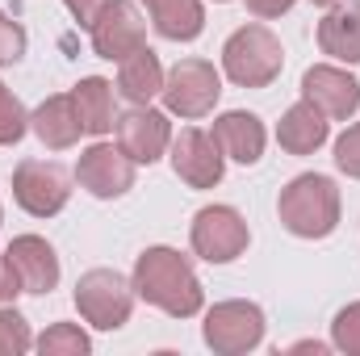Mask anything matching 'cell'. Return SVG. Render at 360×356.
Wrapping results in <instances>:
<instances>
[{"label":"cell","instance_id":"1","mask_svg":"<svg viewBox=\"0 0 360 356\" xmlns=\"http://www.w3.org/2000/svg\"><path fill=\"white\" fill-rule=\"evenodd\" d=\"M134 293L172 319H193L205 306V289L176 248H147L134 260Z\"/></svg>","mask_w":360,"mask_h":356},{"label":"cell","instance_id":"2","mask_svg":"<svg viewBox=\"0 0 360 356\" xmlns=\"http://www.w3.org/2000/svg\"><path fill=\"white\" fill-rule=\"evenodd\" d=\"M281 227L297 239H327L340 227V189L323 172H302L293 177L276 197Z\"/></svg>","mask_w":360,"mask_h":356},{"label":"cell","instance_id":"3","mask_svg":"<svg viewBox=\"0 0 360 356\" xmlns=\"http://www.w3.org/2000/svg\"><path fill=\"white\" fill-rule=\"evenodd\" d=\"M285 68V46L269 25H239L222 46V72L239 89H269Z\"/></svg>","mask_w":360,"mask_h":356},{"label":"cell","instance_id":"4","mask_svg":"<svg viewBox=\"0 0 360 356\" xmlns=\"http://www.w3.org/2000/svg\"><path fill=\"white\" fill-rule=\"evenodd\" d=\"M76 310L96 331H117L130 323L134 310V281H126L113 268H89L76 281Z\"/></svg>","mask_w":360,"mask_h":356},{"label":"cell","instance_id":"5","mask_svg":"<svg viewBox=\"0 0 360 356\" xmlns=\"http://www.w3.org/2000/svg\"><path fill=\"white\" fill-rule=\"evenodd\" d=\"M188 243L201 260L210 265H231L248 252L252 243V231L243 222V214L235 205H205L193 214V231H188Z\"/></svg>","mask_w":360,"mask_h":356},{"label":"cell","instance_id":"6","mask_svg":"<svg viewBox=\"0 0 360 356\" xmlns=\"http://www.w3.org/2000/svg\"><path fill=\"white\" fill-rule=\"evenodd\" d=\"M164 105L168 113H180V117H205L214 113L218 96H222V76L210 59H180L176 68L164 76Z\"/></svg>","mask_w":360,"mask_h":356},{"label":"cell","instance_id":"7","mask_svg":"<svg viewBox=\"0 0 360 356\" xmlns=\"http://www.w3.org/2000/svg\"><path fill=\"white\" fill-rule=\"evenodd\" d=\"M201 340L218 356L252 352L264 340V310L256 302H218L214 310H205Z\"/></svg>","mask_w":360,"mask_h":356},{"label":"cell","instance_id":"8","mask_svg":"<svg viewBox=\"0 0 360 356\" xmlns=\"http://www.w3.org/2000/svg\"><path fill=\"white\" fill-rule=\"evenodd\" d=\"M13 197L25 214L55 218L72 197V180L55 160H21L13 172Z\"/></svg>","mask_w":360,"mask_h":356},{"label":"cell","instance_id":"9","mask_svg":"<svg viewBox=\"0 0 360 356\" xmlns=\"http://www.w3.org/2000/svg\"><path fill=\"white\" fill-rule=\"evenodd\" d=\"M76 180H80V189H89L92 197L113 201V197L134 189V160L122 147H113V143H92L76 160Z\"/></svg>","mask_w":360,"mask_h":356},{"label":"cell","instance_id":"10","mask_svg":"<svg viewBox=\"0 0 360 356\" xmlns=\"http://www.w3.org/2000/svg\"><path fill=\"white\" fill-rule=\"evenodd\" d=\"M113 134H117V147H122L134 164H155V160L172 147L168 113H160V109H151V105L126 109V113L113 122Z\"/></svg>","mask_w":360,"mask_h":356},{"label":"cell","instance_id":"11","mask_svg":"<svg viewBox=\"0 0 360 356\" xmlns=\"http://www.w3.org/2000/svg\"><path fill=\"white\" fill-rule=\"evenodd\" d=\"M89 34H92V51L109 63H122L130 51H139L147 42V25H143L139 8L130 0H109L101 8V17L89 25Z\"/></svg>","mask_w":360,"mask_h":356},{"label":"cell","instance_id":"12","mask_svg":"<svg viewBox=\"0 0 360 356\" xmlns=\"http://www.w3.org/2000/svg\"><path fill=\"white\" fill-rule=\"evenodd\" d=\"M222 168H226V155L214 143V134L188 126V130H180L172 139V172L188 189H214L222 180Z\"/></svg>","mask_w":360,"mask_h":356},{"label":"cell","instance_id":"13","mask_svg":"<svg viewBox=\"0 0 360 356\" xmlns=\"http://www.w3.org/2000/svg\"><path fill=\"white\" fill-rule=\"evenodd\" d=\"M302 96L314 101V105H319L327 117H335V122L356 117V109H360L356 76H348L344 68H331V63H319V68H310V72L302 76Z\"/></svg>","mask_w":360,"mask_h":356},{"label":"cell","instance_id":"14","mask_svg":"<svg viewBox=\"0 0 360 356\" xmlns=\"http://www.w3.org/2000/svg\"><path fill=\"white\" fill-rule=\"evenodd\" d=\"M4 256L21 281V293H51L59 285V256L42 235H17Z\"/></svg>","mask_w":360,"mask_h":356},{"label":"cell","instance_id":"15","mask_svg":"<svg viewBox=\"0 0 360 356\" xmlns=\"http://www.w3.org/2000/svg\"><path fill=\"white\" fill-rule=\"evenodd\" d=\"M30 130L38 134V143H42L46 151H68V147H76L80 134H84V122H80V109H76L72 92L46 96V101L30 113Z\"/></svg>","mask_w":360,"mask_h":356},{"label":"cell","instance_id":"16","mask_svg":"<svg viewBox=\"0 0 360 356\" xmlns=\"http://www.w3.org/2000/svg\"><path fill=\"white\" fill-rule=\"evenodd\" d=\"M327 134H331V122H327V113L314 105V101H297V105H289L285 109V117L276 122V143L289 151V155H314L323 143H327Z\"/></svg>","mask_w":360,"mask_h":356},{"label":"cell","instance_id":"17","mask_svg":"<svg viewBox=\"0 0 360 356\" xmlns=\"http://www.w3.org/2000/svg\"><path fill=\"white\" fill-rule=\"evenodd\" d=\"M214 143H218L222 155L235 160V164H260L269 134H264V122H260L256 113L231 109V113H222V117L214 122Z\"/></svg>","mask_w":360,"mask_h":356},{"label":"cell","instance_id":"18","mask_svg":"<svg viewBox=\"0 0 360 356\" xmlns=\"http://www.w3.org/2000/svg\"><path fill=\"white\" fill-rule=\"evenodd\" d=\"M319 46L340 63H360V0L327 4V17L319 21Z\"/></svg>","mask_w":360,"mask_h":356},{"label":"cell","instance_id":"19","mask_svg":"<svg viewBox=\"0 0 360 356\" xmlns=\"http://www.w3.org/2000/svg\"><path fill=\"white\" fill-rule=\"evenodd\" d=\"M117 92L130 105H151V96L164 92V63L147 42L117 63Z\"/></svg>","mask_w":360,"mask_h":356},{"label":"cell","instance_id":"20","mask_svg":"<svg viewBox=\"0 0 360 356\" xmlns=\"http://www.w3.org/2000/svg\"><path fill=\"white\" fill-rule=\"evenodd\" d=\"M151 13V25L168 42H193L205 30V8L201 0H143Z\"/></svg>","mask_w":360,"mask_h":356},{"label":"cell","instance_id":"21","mask_svg":"<svg viewBox=\"0 0 360 356\" xmlns=\"http://www.w3.org/2000/svg\"><path fill=\"white\" fill-rule=\"evenodd\" d=\"M72 101L80 109V122H84V134H109L117 113H113V84L101 80V76H84L76 89H72Z\"/></svg>","mask_w":360,"mask_h":356},{"label":"cell","instance_id":"22","mask_svg":"<svg viewBox=\"0 0 360 356\" xmlns=\"http://www.w3.org/2000/svg\"><path fill=\"white\" fill-rule=\"evenodd\" d=\"M34 344H38L42 356H84L92 348V340L76 327V323H55V327H46Z\"/></svg>","mask_w":360,"mask_h":356},{"label":"cell","instance_id":"23","mask_svg":"<svg viewBox=\"0 0 360 356\" xmlns=\"http://www.w3.org/2000/svg\"><path fill=\"white\" fill-rule=\"evenodd\" d=\"M25 130H30V113H25V105H21L13 92L0 84V147L21 143V139H25Z\"/></svg>","mask_w":360,"mask_h":356},{"label":"cell","instance_id":"24","mask_svg":"<svg viewBox=\"0 0 360 356\" xmlns=\"http://www.w3.org/2000/svg\"><path fill=\"white\" fill-rule=\"evenodd\" d=\"M34 348V336H30V323L13 310V306H0V356H21Z\"/></svg>","mask_w":360,"mask_h":356},{"label":"cell","instance_id":"25","mask_svg":"<svg viewBox=\"0 0 360 356\" xmlns=\"http://www.w3.org/2000/svg\"><path fill=\"white\" fill-rule=\"evenodd\" d=\"M331 344L348 356H360V302L344 306L331 323Z\"/></svg>","mask_w":360,"mask_h":356},{"label":"cell","instance_id":"26","mask_svg":"<svg viewBox=\"0 0 360 356\" xmlns=\"http://www.w3.org/2000/svg\"><path fill=\"white\" fill-rule=\"evenodd\" d=\"M335 168L344 177L360 180V122H352L340 139H335Z\"/></svg>","mask_w":360,"mask_h":356},{"label":"cell","instance_id":"27","mask_svg":"<svg viewBox=\"0 0 360 356\" xmlns=\"http://www.w3.org/2000/svg\"><path fill=\"white\" fill-rule=\"evenodd\" d=\"M25 55V30L0 8V68H8V63H17Z\"/></svg>","mask_w":360,"mask_h":356},{"label":"cell","instance_id":"28","mask_svg":"<svg viewBox=\"0 0 360 356\" xmlns=\"http://www.w3.org/2000/svg\"><path fill=\"white\" fill-rule=\"evenodd\" d=\"M63 4H68V13H72V17H76L80 25H92V21L101 17V8H105L109 0H63Z\"/></svg>","mask_w":360,"mask_h":356},{"label":"cell","instance_id":"29","mask_svg":"<svg viewBox=\"0 0 360 356\" xmlns=\"http://www.w3.org/2000/svg\"><path fill=\"white\" fill-rule=\"evenodd\" d=\"M248 4V13H256L260 21H269V17H281V13H289L297 0H243Z\"/></svg>","mask_w":360,"mask_h":356},{"label":"cell","instance_id":"30","mask_svg":"<svg viewBox=\"0 0 360 356\" xmlns=\"http://www.w3.org/2000/svg\"><path fill=\"white\" fill-rule=\"evenodd\" d=\"M21 293V281H17V272L8 265V256H0V302H13Z\"/></svg>","mask_w":360,"mask_h":356},{"label":"cell","instance_id":"31","mask_svg":"<svg viewBox=\"0 0 360 356\" xmlns=\"http://www.w3.org/2000/svg\"><path fill=\"white\" fill-rule=\"evenodd\" d=\"M293 352H327V344H319V340H302V344H293Z\"/></svg>","mask_w":360,"mask_h":356},{"label":"cell","instance_id":"32","mask_svg":"<svg viewBox=\"0 0 360 356\" xmlns=\"http://www.w3.org/2000/svg\"><path fill=\"white\" fill-rule=\"evenodd\" d=\"M314 4H335V0H314Z\"/></svg>","mask_w":360,"mask_h":356},{"label":"cell","instance_id":"33","mask_svg":"<svg viewBox=\"0 0 360 356\" xmlns=\"http://www.w3.org/2000/svg\"><path fill=\"white\" fill-rule=\"evenodd\" d=\"M218 4H226V0H218Z\"/></svg>","mask_w":360,"mask_h":356}]
</instances>
